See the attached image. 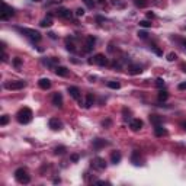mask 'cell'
<instances>
[{
  "instance_id": "8fae6325",
  "label": "cell",
  "mask_w": 186,
  "mask_h": 186,
  "mask_svg": "<svg viewBox=\"0 0 186 186\" xmlns=\"http://www.w3.org/2000/svg\"><path fill=\"white\" fill-rule=\"evenodd\" d=\"M129 128L132 131H140L143 128V121L138 119V118H135V119H131L129 121Z\"/></svg>"
},
{
  "instance_id": "e575fe53",
  "label": "cell",
  "mask_w": 186,
  "mask_h": 186,
  "mask_svg": "<svg viewBox=\"0 0 186 186\" xmlns=\"http://www.w3.org/2000/svg\"><path fill=\"white\" fill-rule=\"evenodd\" d=\"M137 35H138V38H141V39H145L148 34H147L145 31H138V34H137Z\"/></svg>"
},
{
  "instance_id": "f35d334b",
  "label": "cell",
  "mask_w": 186,
  "mask_h": 186,
  "mask_svg": "<svg viewBox=\"0 0 186 186\" xmlns=\"http://www.w3.org/2000/svg\"><path fill=\"white\" fill-rule=\"evenodd\" d=\"M102 125H103V127H109V125H110V119H105V121H102Z\"/></svg>"
},
{
  "instance_id": "d6a6232c",
  "label": "cell",
  "mask_w": 186,
  "mask_h": 186,
  "mask_svg": "<svg viewBox=\"0 0 186 186\" xmlns=\"http://www.w3.org/2000/svg\"><path fill=\"white\" fill-rule=\"evenodd\" d=\"M176 58H177V55L175 53H169L167 54V61H175Z\"/></svg>"
},
{
  "instance_id": "6da1fadb",
  "label": "cell",
  "mask_w": 186,
  "mask_h": 186,
  "mask_svg": "<svg viewBox=\"0 0 186 186\" xmlns=\"http://www.w3.org/2000/svg\"><path fill=\"white\" fill-rule=\"evenodd\" d=\"M32 116H34V114H32V110H31L29 108H22L19 112L16 114L18 122H19V124H23V125L29 124V122L32 121Z\"/></svg>"
},
{
  "instance_id": "5bb4252c",
  "label": "cell",
  "mask_w": 186,
  "mask_h": 186,
  "mask_svg": "<svg viewBox=\"0 0 186 186\" xmlns=\"http://www.w3.org/2000/svg\"><path fill=\"white\" fill-rule=\"evenodd\" d=\"M68 93L73 99H76V101H80V90L79 87H76V86H70L68 87Z\"/></svg>"
},
{
  "instance_id": "f546056e",
  "label": "cell",
  "mask_w": 186,
  "mask_h": 186,
  "mask_svg": "<svg viewBox=\"0 0 186 186\" xmlns=\"http://www.w3.org/2000/svg\"><path fill=\"white\" fill-rule=\"evenodd\" d=\"M64 151H66V147H63V145H61V147H57L55 148V150H54V153L58 156V154H64Z\"/></svg>"
},
{
  "instance_id": "ac0fdd59",
  "label": "cell",
  "mask_w": 186,
  "mask_h": 186,
  "mask_svg": "<svg viewBox=\"0 0 186 186\" xmlns=\"http://www.w3.org/2000/svg\"><path fill=\"white\" fill-rule=\"evenodd\" d=\"M140 160H141V157H140V151L134 150V151H132V154H131V162H132V164L140 166V164H141V163H140Z\"/></svg>"
},
{
  "instance_id": "f1b7e54d",
  "label": "cell",
  "mask_w": 186,
  "mask_h": 186,
  "mask_svg": "<svg viewBox=\"0 0 186 186\" xmlns=\"http://www.w3.org/2000/svg\"><path fill=\"white\" fill-rule=\"evenodd\" d=\"M156 86H157V87H160V89H162V87H164V80H163L162 77L156 79Z\"/></svg>"
},
{
  "instance_id": "f6af8a7d",
  "label": "cell",
  "mask_w": 186,
  "mask_h": 186,
  "mask_svg": "<svg viewBox=\"0 0 186 186\" xmlns=\"http://www.w3.org/2000/svg\"><path fill=\"white\" fill-rule=\"evenodd\" d=\"M183 128H185V131H186V122L183 124Z\"/></svg>"
},
{
  "instance_id": "4fadbf2b",
  "label": "cell",
  "mask_w": 186,
  "mask_h": 186,
  "mask_svg": "<svg viewBox=\"0 0 186 186\" xmlns=\"http://www.w3.org/2000/svg\"><path fill=\"white\" fill-rule=\"evenodd\" d=\"M39 25L42 28H49L53 25V13H48L47 15V18H44L41 22H39Z\"/></svg>"
},
{
  "instance_id": "4316f807",
  "label": "cell",
  "mask_w": 186,
  "mask_h": 186,
  "mask_svg": "<svg viewBox=\"0 0 186 186\" xmlns=\"http://www.w3.org/2000/svg\"><path fill=\"white\" fill-rule=\"evenodd\" d=\"M134 3L137 7H145L147 6V2L145 0H134Z\"/></svg>"
},
{
  "instance_id": "30bf717a",
  "label": "cell",
  "mask_w": 186,
  "mask_h": 186,
  "mask_svg": "<svg viewBox=\"0 0 186 186\" xmlns=\"http://www.w3.org/2000/svg\"><path fill=\"white\" fill-rule=\"evenodd\" d=\"M95 44H96V38H95V36H92V35H89L87 39H86V48H84V51H86V53H90L92 49L95 48Z\"/></svg>"
},
{
  "instance_id": "7dc6e473",
  "label": "cell",
  "mask_w": 186,
  "mask_h": 186,
  "mask_svg": "<svg viewBox=\"0 0 186 186\" xmlns=\"http://www.w3.org/2000/svg\"><path fill=\"white\" fill-rule=\"evenodd\" d=\"M34 2H41V0H34Z\"/></svg>"
},
{
  "instance_id": "d590c367",
  "label": "cell",
  "mask_w": 186,
  "mask_h": 186,
  "mask_svg": "<svg viewBox=\"0 0 186 186\" xmlns=\"http://www.w3.org/2000/svg\"><path fill=\"white\" fill-rule=\"evenodd\" d=\"M20 64H22V60H20L19 57L13 58V66H15V67H20Z\"/></svg>"
},
{
  "instance_id": "d4e9b609",
  "label": "cell",
  "mask_w": 186,
  "mask_h": 186,
  "mask_svg": "<svg viewBox=\"0 0 186 186\" xmlns=\"http://www.w3.org/2000/svg\"><path fill=\"white\" fill-rule=\"evenodd\" d=\"M167 99H169V93L166 92V90H160L158 92V101H167Z\"/></svg>"
},
{
  "instance_id": "7a4b0ae2",
  "label": "cell",
  "mask_w": 186,
  "mask_h": 186,
  "mask_svg": "<svg viewBox=\"0 0 186 186\" xmlns=\"http://www.w3.org/2000/svg\"><path fill=\"white\" fill-rule=\"evenodd\" d=\"M20 34H23L25 36H28L29 39H32V41H35V42H38V41H41V34L38 32V31H35V29H29V28H16Z\"/></svg>"
},
{
  "instance_id": "74e56055",
  "label": "cell",
  "mask_w": 186,
  "mask_h": 186,
  "mask_svg": "<svg viewBox=\"0 0 186 186\" xmlns=\"http://www.w3.org/2000/svg\"><path fill=\"white\" fill-rule=\"evenodd\" d=\"M71 162H74V163L79 162V154H73L71 156Z\"/></svg>"
},
{
  "instance_id": "7402d4cb",
  "label": "cell",
  "mask_w": 186,
  "mask_h": 186,
  "mask_svg": "<svg viewBox=\"0 0 186 186\" xmlns=\"http://www.w3.org/2000/svg\"><path fill=\"white\" fill-rule=\"evenodd\" d=\"M95 103V97H93V95L92 93H87L86 95V102H84V108H92V105Z\"/></svg>"
},
{
  "instance_id": "ba28073f",
  "label": "cell",
  "mask_w": 186,
  "mask_h": 186,
  "mask_svg": "<svg viewBox=\"0 0 186 186\" xmlns=\"http://www.w3.org/2000/svg\"><path fill=\"white\" fill-rule=\"evenodd\" d=\"M48 125H49V128L54 129V131H60L61 128H63V122H61L58 118H51V119L48 121Z\"/></svg>"
},
{
  "instance_id": "9c48e42d",
  "label": "cell",
  "mask_w": 186,
  "mask_h": 186,
  "mask_svg": "<svg viewBox=\"0 0 186 186\" xmlns=\"http://www.w3.org/2000/svg\"><path fill=\"white\" fill-rule=\"evenodd\" d=\"M55 15L60 16V18H64V19H70V18L73 16L71 10H68V9H66V7H58V9L55 10Z\"/></svg>"
},
{
  "instance_id": "b9f144b4",
  "label": "cell",
  "mask_w": 186,
  "mask_h": 186,
  "mask_svg": "<svg viewBox=\"0 0 186 186\" xmlns=\"http://www.w3.org/2000/svg\"><path fill=\"white\" fill-rule=\"evenodd\" d=\"M2 61H7V54H6V53H3V55H2Z\"/></svg>"
},
{
  "instance_id": "484cf974",
  "label": "cell",
  "mask_w": 186,
  "mask_h": 186,
  "mask_svg": "<svg viewBox=\"0 0 186 186\" xmlns=\"http://www.w3.org/2000/svg\"><path fill=\"white\" fill-rule=\"evenodd\" d=\"M66 48L68 49V51H71V53L76 51V47H74L73 42H70V39H66Z\"/></svg>"
},
{
  "instance_id": "8992f818",
  "label": "cell",
  "mask_w": 186,
  "mask_h": 186,
  "mask_svg": "<svg viewBox=\"0 0 186 186\" xmlns=\"http://www.w3.org/2000/svg\"><path fill=\"white\" fill-rule=\"evenodd\" d=\"M92 167L96 169V170H103V169H106L105 158H102V157H95V158L92 160Z\"/></svg>"
},
{
  "instance_id": "7c38bea8",
  "label": "cell",
  "mask_w": 186,
  "mask_h": 186,
  "mask_svg": "<svg viewBox=\"0 0 186 186\" xmlns=\"http://www.w3.org/2000/svg\"><path fill=\"white\" fill-rule=\"evenodd\" d=\"M53 105L54 106H57V108H61L63 106V95L61 93H54V96H53Z\"/></svg>"
},
{
  "instance_id": "60d3db41",
  "label": "cell",
  "mask_w": 186,
  "mask_h": 186,
  "mask_svg": "<svg viewBox=\"0 0 186 186\" xmlns=\"http://www.w3.org/2000/svg\"><path fill=\"white\" fill-rule=\"evenodd\" d=\"M147 18H148V19H153V18H156V15L151 13V12H148V13H147Z\"/></svg>"
},
{
  "instance_id": "83f0119b",
  "label": "cell",
  "mask_w": 186,
  "mask_h": 186,
  "mask_svg": "<svg viewBox=\"0 0 186 186\" xmlns=\"http://www.w3.org/2000/svg\"><path fill=\"white\" fill-rule=\"evenodd\" d=\"M9 115H3L2 116V119H0V125H2V127H5V125H7V122H9Z\"/></svg>"
},
{
  "instance_id": "9a60e30c",
  "label": "cell",
  "mask_w": 186,
  "mask_h": 186,
  "mask_svg": "<svg viewBox=\"0 0 186 186\" xmlns=\"http://www.w3.org/2000/svg\"><path fill=\"white\" fill-rule=\"evenodd\" d=\"M55 74L60 76V77H67L68 76V68L63 67V66H57L55 67Z\"/></svg>"
},
{
  "instance_id": "836d02e7",
  "label": "cell",
  "mask_w": 186,
  "mask_h": 186,
  "mask_svg": "<svg viewBox=\"0 0 186 186\" xmlns=\"http://www.w3.org/2000/svg\"><path fill=\"white\" fill-rule=\"evenodd\" d=\"M83 2H84V5L87 6L89 9H92V7L95 6V2H93V0H83Z\"/></svg>"
},
{
  "instance_id": "5b68a950",
  "label": "cell",
  "mask_w": 186,
  "mask_h": 186,
  "mask_svg": "<svg viewBox=\"0 0 186 186\" xmlns=\"http://www.w3.org/2000/svg\"><path fill=\"white\" fill-rule=\"evenodd\" d=\"M89 64H97V66H108V58L103 55V54H96L93 58H89V61H87Z\"/></svg>"
},
{
  "instance_id": "bcb514c9",
  "label": "cell",
  "mask_w": 186,
  "mask_h": 186,
  "mask_svg": "<svg viewBox=\"0 0 186 186\" xmlns=\"http://www.w3.org/2000/svg\"><path fill=\"white\" fill-rule=\"evenodd\" d=\"M183 45H185V49H186V41H185V42H183Z\"/></svg>"
},
{
  "instance_id": "8d00e7d4",
  "label": "cell",
  "mask_w": 186,
  "mask_h": 186,
  "mask_svg": "<svg viewBox=\"0 0 186 186\" xmlns=\"http://www.w3.org/2000/svg\"><path fill=\"white\" fill-rule=\"evenodd\" d=\"M76 15H77V16H83V15H84V9L79 7V9L76 10Z\"/></svg>"
},
{
  "instance_id": "cb8c5ba5",
  "label": "cell",
  "mask_w": 186,
  "mask_h": 186,
  "mask_svg": "<svg viewBox=\"0 0 186 186\" xmlns=\"http://www.w3.org/2000/svg\"><path fill=\"white\" fill-rule=\"evenodd\" d=\"M108 87L109 89H114V90H118L121 87V83L119 81H108Z\"/></svg>"
},
{
  "instance_id": "1f68e13d",
  "label": "cell",
  "mask_w": 186,
  "mask_h": 186,
  "mask_svg": "<svg viewBox=\"0 0 186 186\" xmlns=\"http://www.w3.org/2000/svg\"><path fill=\"white\" fill-rule=\"evenodd\" d=\"M150 48H151L153 51H154V54H157V55H163V51H162V49H160V48H157L156 45H151Z\"/></svg>"
},
{
  "instance_id": "3957f363",
  "label": "cell",
  "mask_w": 186,
  "mask_h": 186,
  "mask_svg": "<svg viewBox=\"0 0 186 186\" xmlns=\"http://www.w3.org/2000/svg\"><path fill=\"white\" fill-rule=\"evenodd\" d=\"M15 177H16V180H18L19 183H22V185H26V183L31 182V176L28 175V172L25 170V169H22V167L15 170Z\"/></svg>"
},
{
  "instance_id": "4dcf8cb0",
  "label": "cell",
  "mask_w": 186,
  "mask_h": 186,
  "mask_svg": "<svg viewBox=\"0 0 186 186\" xmlns=\"http://www.w3.org/2000/svg\"><path fill=\"white\" fill-rule=\"evenodd\" d=\"M140 26H141V28H150V26H151V22H148V20H140Z\"/></svg>"
},
{
  "instance_id": "7bdbcfd3",
  "label": "cell",
  "mask_w": 186,
  "mask_h": 186,
  "mask_svg": "<svg viewBox=\"0 0 186 186\" xmlns=\"http://www.w3.org/2000/svg\"><path fill=\"white\" fill-rule=\"evenodd\" d=\"M96 20H97V22H103L105 19H103L102 16H96Z\"/></svg>"
},
{
  "instance_id": "277c9868",
  "label": "cell",
  "mask_w": 186,
  "mask_h": 186,
  "mask_svg": "<svg viewBox=\"0 0 186 186\" xmlns=\"http://www.w3.org/2000/svg\"><path fill=\"white\" fill-rule=\"evenodd\" d=\"M25 86H26V81H23V80H18V81H7L5 84V89L7 90H20L23 89Z\"/></svg>"
},
{
  "instance_id": "603a6c76",
  "label": "cell",
  "mask_w": 186,
  "mask_h": 186,
  "mask_svg": "<svg viewBox=\"0 0 186 186\" xmlns=\"http://www.w3.org/2000/svg\"><path fill=\"white\" fill-rule=\"evenodd\" d=\"M150 121H151L153 125L156 127V125H160V124L163 122V118L158 116V115H150Z\"/></svg>"
},
{
  "instance_id": "2e32d148",
  "label": "cell",
  "mask_w": 186,
  "mask_h": 186,
  "mask_svg": "<svg viewBox=\"0 0 186 186\" xmlns=\"http://www.w3.org/2000/svg\"><path fill=\"white\" fill-rule=\"evenodd\" d=\"M143 73V67L138 66V64H131L129 66V74H132V76H138V74Z\"/></svg>"
},
{
  "instance_id": "d6986e66",
  "label": "cell",
  "mask_w": 186,
  "mask_h": 186,
  "mask_svg": "<svg viewBox=\"0 0 186 186\" xmlns=\"http://www.w3.org/2000/svg\"><path fill=\"white\" fill-rule=\"evenodd\" d=\"M121 158H122V154H121V151H112V154H110V162H112L114 164H118L119 162H121Z\"/></svg>"
},
{
  "instance_id": "52a82bcc",
  "label": "cell",
  "mask_w": 186,
  "mask_h": 186,
  "mask_svg": "<svg viewBox=\"0 0 186 186\" xmlns=\"http://www.w3.org/2000/svg\"><path fill=\"white\" fill-rule=\"evenodd\" d=\"M13 15H15V10L12 9L7 3H3V12H2V16H0V18H2L3 20H7L10 16H13Z\"/></svg>"
},
{
  "instance_id": "44dd1931",
  "label": "cell",
  "mask_w": 186,
  "mask_h": 186,
  "mask_svg": "<svg viewBox=\"0 0 186 186\" xmlns=\"http://www.w3.org/2000/svg\"><path fill=\"white\" fill-rule=\"evenodd\" d=\"M154 134L157 135V137H163V135L167 134V129L163 128L162 125H156V127H154Z\"/></svg>"
},
{
  "instance_id": "ab89813d",
  "label": "cell",
  "mask_w": 186,
  "mask_h": 186,
  "mask_svg": "<svg viewBox=\"0 0 186 186\" xmlns=\"http://www.w3.org/2000/svg\"><path fill=\"white\" fill-rule=\"evenodd\" d=\"M179 89H180V90H186V81L179 84Z\"/></svg>"
},
{
  "instance_id": "e0dca14e",
  "label": "cell",
  "mask_w": 186,
  "mask_h": 186,
  "mask_svg": "<svg viewBox=\"0 0 186 186\" xmlns=\"http://www.w3.org/2000/svg\"><path fill=\"white\" fill-rule=\"evenodd\" d=\"M38 86L42 90H48L49 87H51V80H49V79H41L38 81Z\"/></svg>"
},
{
  "instance_id": "ffe728a7",
  "label": "cell",
  "mask_w": 186,
  "mask_h": 186,
  "mask_svg": "<svg viewBox=\"0 0 186 186\" xmlns=\"http://www.w3.org/2000/svg\"><path fill=\"white\" fill-rule=\"evenodd\" d=\"M109 143L108 141H105V140H102V138H96V140H93V147L95 148H102V147H105V145H108Z\"/></svg>"
},
{
  "instance_id": "ee69618b",
  "label": "cell",
  "mask_w": 186,
  "mask_h": 186,
  "mask_svg": "<svg viewBox=\"0 0 186 186\" xmlns=\"http://www.w3.org/2000/svg\"><path fill=\"white\" fill-rule=\"evenodd\" d=\"M48 35H49V38H53V39H55V34H53V32H49Z\"/></svg>"
}]
</instances>
